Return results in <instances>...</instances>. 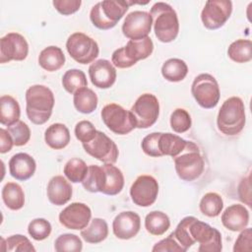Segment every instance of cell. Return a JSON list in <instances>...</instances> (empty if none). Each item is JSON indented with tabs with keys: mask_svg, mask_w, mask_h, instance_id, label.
Wrapping results in <instances>:
<instances>
[{
	"mask_svg": "<svg viewBox=\"0 0 252 252\" xmlns=\"http://www.w3.org/2000/svg\"><path fill=\"white\" fill-rule=\"evenodd\" d=\"M172 234L186 250L196 242L199 243V252H220L222 249L220 232L192 216L183 218Z\"/></svg>",
	"mask_w": 252,
	"mask_h": 252,
	"instance_id": "6da1fadb",
	"label": "cell"
},
{
	"mask_svg": "<svg viewBox=\"0 0 252 252\" xmlns=\"http://www.w3.org/2000/svg\"><path fill=\"white\" fill-rule=\"evenodd\" d=\"M52 91L43 85H33L26 91V112L31 122L42 125L47 122L54 106Z\"/></svg>",
	"mask_w": 252,
	"mask_h": 252,
	"instance_id": "7a4b0ae2",
	"label": "cell"
},
{
	"mask_svg": "<svg viewBox=\"0 0 252 252\" xmlns=\"http://www.w3.org/2000/svg\"><path fill=\"white\" fill-rule=\"evenodd\" d=\"M157 38L164 43L173 41L179 32V22L175 10L167 3L157 2L150 11Z\"/></svg>",
	"mask_w": 252,
	"mask_h": 252,
	"instance_id": "3957f363",
	"label": "cell"
},
{
	"mask_svg": "<svg viewBox=\"0 0 252 252\" xmlns=\"http://www.w3.org/2000/svg\"><path fill=\"white\" fill-rule=\"evenodd\" d=\"M245 121V106L243 100L238 96H231L225 99L217 117L219 130L226 136H235L243 130Z\"/></svg>",
	"mask_w": 252,
	"mask_h": 252,
	"instance_id": "277c9868",
	"label": "cell"
},
{
	"mask_svg": "<svg viewBox=\"0 0 252 252\" xmlns=\"http://www.w3.org/2000/svg\"><path fill=\"white\" fill-rule=\"evenodd\" d=\"M135 4L130 1L104 0L93 6L90 12V20L99 30H110L125 15L129 6Z\"/></svg>",
	"mask_w": 252,
	"mask_h": 252,
	"instance_id": "5b68a950",
	"label": "cell"
},
{
	"mask_svg": "<svg viewBox=\"0 0 252 252\" xmlns=\"http://www.w3.org/2000/svg\"><path fill=\"white\" fill-rule=\"evenodd\" d=\"M154 50V43L150 36L142 39H130L127 44L112 53L111 63L114 67L125 69L134 66L138 61L148 58Z\"/></svg>",
	"mask_w": 252,
	"mask_h": 252,
	"instance_id": "8992f818",
	"label": "cell"
},
{
	"mask_svg": "<svg viewBox=\"0 0 252 252\" xmlns=\"http://www.w3.org/2000/svg\"><path fill=\"white\" fill-rule=\"evenodd\" d=\"M173 160L175 171L183 181H194L204 171L205 163L199 147L191 141L187 142L185 149L173 158Z\"/></svg>",
	"mask_w": 252,
	"mask_h": 252,
	"instance_id": "52a82bcc",
	"label": "cell"
},
{
	"mask_svg": "<svg viewBox=\"0 0 252 252\" xmlns=\"http://www.w3.org/2000/svg\"><path fill=\"white\" fill-rule=\"evenodd\" d=\"M191 94L197 103L206 109L214 108L220 100V92L214 76L208 73L198 75L191 86Z\"/></svg>",
	"mask_w": 252,
	"mask_h": 252,
	"instance_id": "ba28073f",
	"label": "cell"
},
{
	"mask_svg": "<svg viewBox=\"0 0 252 252\" xmlns=\"http://www.w3.org/2000/svg\"><path fill=\"white\" fill-rule=\"evenodd\" d=\"M130 112L134 119L136 128H150L158 118V99L153 94H143L136 99L130 109Z\"/></svg>",
	"mask_w": 252,
	"mask_h": 252,
	"instance_id": "9c48e42d",
	"label": "cell"
},
{
	"mask_svg": "<svg viewBox=\"0 0 252 252\" xmlns=\"http://www.w3.org/2000/svg\"><path fill=\"white\" fill-rule=\"evenodd\" d=\"M66 49L69 55L80 64H89L98 56L97 42L83 32L72 33L66 41Z\"/></svg>",
	"mask_w": 252,
	"mask_h": 252,
	"instance_id": "30bf717a",
	"label": "cell"
},
{
	"mask_svg": "<svg viewBox=\"0 0 252 252\" xmlns=\"http://www.w3.org/2000/svg\"><path fill=\"white\" fill-rule=\"evenodd\" d=\"M100 115L104 125L114 134L126 135L136 128L130 110L119 104H106L102 107Z\"/></svg>",
	"mask_w": 252,
	"mask_h": 252,
	"instance_id": "8fae6325",
	"label": "cell"
},
{
	"mask_svg": "<svg viewBox=\"0 0 252 252\" xmlns=\"http://www.w3.org/2000/svg\"><path fill=\"white\" fill-rule=\"evenodd\" d=\"M85 152L103 163H115L119 155L116 144L103 132L96 130L93 140L82 144Z\"/></svg>",
	"mask_w": 252,
	"mask_h": 252,
	"instance_id": "7c38bea8",
	"label": "cell"
},
{
	"mask_svg": "<svg viewBox=\"0 0 252 252\" xmlns=\"http://www.w3.org/2000/svg\"><path fill=\"white\" fill-rule=\"evenodd\" d=\"M232 12V2L229 0H209L201 12V20L208 30L221 28Z\"/></svg>",
	"mask_w": 252,
	"mask_h": 252,
	"instance_id": "4fadbf2b",
	"label": "cell"
},
{
	"mask_svg": "<svg viewBox=\"0 0 252 252\" xmlns=\"http://www.w3.org/2000/svg\"><path fill=\"white\" fill-rule=\"evenodd\" d=\"M158 194V183L152 175H140L130 188V196L133 203L139 207L152 206Z\"/></svg>",
	"mask_w": 252,
	"mask_h": 252,
	"instance_id": "5bb4252c",
	"label": "cell"
},
{
	"mask_svg": "<svg viewBox=\"0 0 252 252\" xmlns=\"http://www.w3.org/2000/svg\"><path fill=\"white\" fill-rule=\"evenodd\" d=\"M29 54L27 39L18 32H9L0 39V63L23 61Z\"/></svg>",
	"mask_w": 252,
	"mask_h": 252,
	"instance_id": "9a60e30c",
	"label": "cell"
},
{
	"mask_svg": "<svg viewBox=\"0 0 252 252\" xmlns=\"http://www.w3.org/2000/svg\"><path fill=\"white\" fill-rule=\"evenodd\" d=\"M153 26L150 13L145 11H133L129 13L122 25L123 34L130 39H142L149 36Z\"/></svg>",
	"mask_w": 252,
	"mask_h": 252,
	"instance_id": "2e32d148",
	"label": "cell"
},
{
	"mask_svg": "<svg viewBox=\"0 0 252 252\" xmlns=\"http://www.w3.org/2000/svg\"><path fill=\"white\" fill-rule=\"evenodd\" d=\"M58 218L59 222L66 228L82 230L91 221L92 211L86 204L75 202L63 209Z\"/></svg>",
	"mask_w": 252,
	"mask_h": 252,
	"instance_id": "e0dca14e",
	"label": "cell"
},
{
	"mask_svg": "<svg viewBox=\"0 0 252 252\" xmlns=\"http://www.w3.org/2000/svg\"><path fill=\"white\" fill-rule=\"evenodd\" d=\"M141 228V219L138 214L126 211L118 214L112 222L114 235L123 240L131 239L138 234Z\"/></svg>",
	"mask_w": 252,
	"mask_h": 252,
	"instance_id": "ac0fdd59",
	"label": "cell"
},
{
	"mask_svg": "<svg viewBox=\"0 0 252 252\" xmlns=\"http://www.w3.org/2000/svg\"><path fill=\"white\" fill-rule=\"evenodd\" d=\"M116 69L106 59H98L89 67V76L92 84L98 89H108L116 81Z\"/></svg>",
	"mask_w": 252,
	"mask_h": 252,
	"instance_id": "d6986e66",
	"label": "cell"
},
{
	"mask_svg": "<svg viewBox=\"0 0 252 252\" xmlns=\"http://www.w3.org/2000/svg\"><path fill=\"white\" fill-rule=\"evenodd\" d=\"M34 158L26 153H18L9 160V171L12 177L20 181L30 179L35 172Z\"/></svg>",
	"mask_w": 252,
	"mask_h": 252,
	"instance_id": "ffe728a7",
	"label": "cell"
},
{
	"mask_svg": "<svg viewBox=\"0 0 252 252\" xmlns=\"http://www.w3.org/2000/svg\"><path fill=\"white\" fill-rule=\"evenodd\" d=\"M47 198L55 206H63L72 198L73 190L71 184L62 175L52 177L47 184Z\"/></svg>",
	"mask_w": 252,
	"mask_h": 252,
	"instance_id": "44dd1931",
	"label": "cell"
},
{
	"mask_svg": "<svg viewBox=\"0 0 252 252\" xmlns=\"http://www.w3.org/2000/svg\"><path fill=\"white\" fill-rule=\"evenodd\" d=\"M221 222L231 231H241L249 223V211L240 204L227 207L221 215Z\"/></svg>",
	"mask_w": 252,
	"mask_h": 252,
	"instance_id": "7402d4cb",
	"label": "cell"
},
{
	"mask_svg": "<svg viewBox=\"0 0 252 252\" xmlns=\"http://www.w3.org/2000/svg\"><path fill=\"white\" fill-rule=\"evenodd\" d=\"M186 140L172 133L158 132V150L159 157L169 156L172 158L178 156L187 145Z\"/></svg>",
	"mask_w": 252,
	"mask_h": 252,
	"instance_id": "603a6c76",
	"label": "cell"
},
{
	"mask_svg": "<svg viewBox=\"0 0 252 252\" xmlns=\"http://www.w3.org/2000/svg\"><path fill=\"white\" fill-rule=\"evenodd\" d=\"M70 139L69 129L62 123L51 124L44 132L45 143L53 150L64 149L68 146Z\"/></svg>",
	"mask_w": 252,
	"mask_h": 252,
	"instance_id": "cb8c5ba5",
	"label": "cell"
},
{
	"mask_svg": "<svg viewBox=\"0 0 252 252\" xmlns=\"http://www.w3.org/2000/svg\"><path fill=\"white\" fill-rule=\"evenodd\" d=\"M65 55L58 46L50 45L42 49L38 55L39 66L48 72H55L63 67L65 63Z\"/></svg>",
	"mask_w": 252,
	"mask_h": 252,
	"instance_id": "d4e9b609",
	"label": "cell"
},
{
	"mask_svg": "<svg viewBox=\"0 0 252 252\" xmlns=\"http://www.w3.org/2000/svg\"><path fill=\"white\" fill-rule=\"evenodd\" d=\"M102 168L105 173V182L101 193L109 196L117 195L124 187V176L122 171L113 165V163H104Z\"/></svg>",
	"mask_w": 252,
	"mask_h": 252,
	"instance_id": "484cf974",
	"label": "cell"
},
{
	"mask_svg": "<svg viewBox=\"0 0 252 252\" xmlns=\"http://www.w3.org/2000/svg\"><path fill=\"white\" fill-rule=\"evenodd\" d=\"M21 108L17 99L11 95L0 97V123L4 126H11L19 121Z\"/></svg>",
	"mask_w": 252,
	"mask_h": 252,
	"instance_id": "4316f807",
	"label": "cell"
},
{
	"mask_svg": "<svg viewBox=\"0 0 252 252\" xmlns=\"http://www.w3.org/2000/svg\"><path fill=\"white\" fill-rule=\"evenodd\" d=\"M108 235L107 222L100 218H94L91 223L81 230V236L88 243L96 244L102 242Z\"/></svg>",
	"mask_w": 252,
	"mask_h": 252,
	"instance_id": "83f0119b",
	"label": "cell"
},
{
	"mask_svg": "<svg viewBox=\"0 0 252 252\" xmlns=\"http://www.w3.org/2000/svg\"><path fill=\"white\" fill-rule=\"evenodd\" d=\"M2 200L6 207L12 211H18L25 205V193L16 182H7L2 188Z\"/></svg>",
	"mask_w": 252,
	"mask_h": 252,
	"instance_id": "f1b7e54d",
	"label": "cell"
},
{
	"mask_svg": "<svg viewBox=\"0 0 252 252\" xmlns=\"http://www.w3.org/2000/svg\"><path fill=\"white\" fill-rule=\"evenodd\" d=\"M97 95L96 94L87 87L78 90L73 96V102L75 108L84 114H90L94 112L97 107Z\"/></svg>",
	"mask_w": 252,
	"mask_h": 252,
	"instance_id": "f546056e",
	"label": "cell"
},
{
	"mask_svg": "<svg viewBox=\"0 0 252 252\" xmlns=\"http://www.w3.org/2000/svg\"><path fill=\"white\" fill-rule=\"evenodd\" d=\"M188 73V66L182 59H167L161 66L162 77L169 82H180L185 79Z\"/></svg>",
	"mask_w": 252,
	"mask_h": 252,
	"instance_id": "4dcf8cb0",
	"label": "cell"
},
{
	"mask_svg": "<svg viewBox=\"0 0 252 252\" xmlns=\"http://www.w3.org/2000/svg\"><path fill=\"white\" fill-rule=\"evenodd\" d=\"M170 226V220L165 213L153 211L146 216L145 227L152 235H162Z\"/></svg>",
	"mask_w": 252,
	"mask_h": 252,
	"instance_id": "1f68e13d",
	"label": "cell"
},
{
	"mask_svg": "<svg viewBox=\"0 0 252 252\" xmlns=\"http://www.w3.org/2000/svg\"><path fill=\"white\" fill-rule=\"evenodd\" d=\"M105 182V173L102 166L92 164L88 166L87 174L82 181L83 187L92 193L102 192Z\"/></svg>",
	"mask_w": 252,
	"mask_h": 252,
	"instance_id": "d6a6232c",
	"label": "cell"
},
{
	"mask_svg": "<svg viewBox=\"0 0 252 252\" xmlns=\"http://www.w3.org/2000/svg\"><path fill=\"white\" fill-rule=\"evenodd\" d=\"M228 57L236 63H246L252 59V42L250 39H237L227 49Z\"/></svg>",
	"mask_w": 252,
	"mask_h": 252,
	"instance_id": "836d02e7",
	"label": "cell"
},
{
	"mask_svg": "<svg viewBox=\"0 0 252 252\" xmlns=\"http://www.w3.org/2000/svg\"><path fill=\"white\" fill-rule=\"evenodd\" d=\"M199 208L201 213L207 217H218L223 208L222 198L216 192H208L202 197Z\"/></svg>",
	"mask_w": 252,
	"mask_h": 252,
	"instance_id": "e575fe53",
	"label": "cell"
},
{
	"mask_svg": "<svg viewBox=\"0 0 252 252\" xmlns=\"http://www.w3.org/2000/svg\"><path fill=\"white\" fill-rule=\"evenodd\" d=\"M62 86L66 92L74 94L78 90L88 86L86 74L79 69H70L62 77Z\"/></svg>",
	"mask_w": 252,
	"mask_h": 252,
	"instance_id": "d590c367",
	"label": "cell"
},
{
	"mask_svg": "<svg viewBox=\"0 0 252 252\" xmlns=\"http://www.w3.org/2000/svg\"><path fill=\"white\" fill-rule=\"evenodd\" d=\"M2 250L7 252H31L35 251V248L28 237L22 234H14L4 239L1 238Z\"/></svg>",
	"mask_w": 252,
	"mask_h": 252,
	"instance_id": "8d00e7d4",
	"label": "cell"
},
{
	"mask_svg": "<svg viewBox=\"0 0 252 252\" xmlns=\"http://www.w3.org/2000/svg\"><path fill=\"white\" fill-rule=\"evenodd\" d=\"M88 166L86 162L78 158H74L69 159L65 165L63 172L65 176L73 183L82 182L87 174Z\"/></svg>",
	"mask_w": 252,
	"mask_h": 252,
	"instance_id": "74e56055",
	"label": "cell"
},
{
	"mask_svg": "<svg viewBox=\"0 0 252 252\" xmlns=\"http://www.w3.org/2000/svg\"><path fill=\"white\" fill-rule=\"evenodd\" d=\"M54 249L56 252H80L83 249V243L78 235L63 233L56 238Z\"/></svg>",
	"mask_w": 252,
	"mask_h": 252,
	"instance_id": "f35d334b",
	"label": "cell"
},
{
	"mask_svg": "<svg viewBox=\"0 0 252 252\" xmlns=\"http://www.w3.org/2000/svg\"><path fill=\"white\" fill-rule=\"evenodd\" d=\"M170 127L175 133H184L191 128L192 120L189 112L184 108H176L170 115Z\"/></svg>",
	"mask_w": 252,
	"mask_h": 252,
	"instance_id": "ab89813d",
	"label": "cell"
},
{
	"mask_svg": "<svg viewBox=\"0 0 252 252\" xmlns=\"http://www.w3.org/2000/svg\"><path fill=\"white\" fill-rule=\"evenodd\" d=\"M51 224L42 218L32 220L28 226V232L34 240L40 241L46 239L51 233Z\"/></svg>",
	"mask_w": 252,
	"mask_h": 252,
	"instance_id": "60d3db41",
	"label": "cell"
},
{
	"mask_svg": "<svg viewBox=\"0 0 252 252\" xmlns=\"http://www.w3.org/2000/svg\"><path fill=\"white\" fill-rule=\"evenodd\" d=\"M7 130L10 133L16 147L25 146L31 139L30 127L24 121H17L13 125L8 126Z\"/></svg>",
	"mask_w": 252,
	"mask_h": 252,
	"instance_id": "b9f144b4",
	"label": "cell"
},
{
	"mask_svg": "<svg viewBox=\"0 0 252 252\" xmlns=\"http://www.w3.org/2000/svg\"><path fill=\"white\" fill-rule=\"evenodd\" d=\"M96 129L94 124L88 120L79 121L75 126V136L82 143H88L94 139Z\"/></svg>",
	"mask_w": 252,
	"mask_h": 252,
	"instance_id": "7bdbcfd3",
	"label": "cell"
},
{
	"mask_svg": "<svg viewBox=\"0 0 252 252\" xmlns=\"http://www.w3.org/2000/svg\"><path fill=\"white\" fill-rule=\"evenodd\" d=\"M152 251L154 252H185L187 251L183 248L180 243L174 238L172 232L164 239L157 242Z\"/></svg>",
	"mask_w": 252,
	"mask_h": 252,
	"instance_id": "ee69618b",
	"label": "cell"
},
{
	"mask_svg": "<svg viewBox=\"0 0 252 252\" xmlns=\"http://www.w3.org/2000/svg\"><path fill=\"white\" fill-rule=\"evenodd\" d=\"M54 8L62 15L69 16L71 14L76 13L81 5V0H54L52 2Z\"/></svg>",
	"mask_w": 252,
	"mask_h": 252,
	"instance_id": "f6af8a7d",
	"label": "cell"
},
{
	"mask_svg": "<svg viewBox=\"0 0 252 252\" xmlns=\"http://www.w3.org/2000/svg\"><path fill=\"white\" fill-rule=\"evenodd\" d=\"M158 132H154L147 135L142 140L141 147L143 152L147 156H150L153 158L159 157L158 150Z\"/></svg>",
	"mask_w": 252,
	"mask_h": 252,
	"instance_id": "bcb514c9",
	"label": "cell"
},
{
	"mask_svg": "<svg viewBox=\"0 0 252 252\" xmlns=\"http://www.w3.org/2000/svg\"><path fill=\"white\" fill-rule=\"evenodd\" d=\"M251 228L245 227L241 230V233L238 235L235 240V244L233 247L234 252H243L251 250Z\"/></svg>",
	"mask_w": 252,
	"mask_h": 252,
	"instance_id": "7dc6e473",
	"label": "cell"
},
{
	"mask_svg": "<svg viewBox=\"0 0 252 252\" xmlns=\"http://www.w3.org/2000/svg\"><path fill=\"white\" fill-rule=\"evenodd\" d=\"M250 176L248 175L247 177H244L239 185H238V196L239 199L245 203L248 206H251V202H250V198H251V194H250Z\"/></svg>",
	"mask_w": 252,
	"mask_h": 252,
	"instance_id": "c3c4849f",
	"label": "cell"
},
{
	"mask_svg": "<svg viewBox=\"0 0 252 252\" xmlns=\"http://www.w3.org/2000/svg\"><path fill=\"white\" fill-rule=\"evenodd\" d=\"M13 146H14V142L8 130L1 128L0 129V153L6 154L10 152Z\"/></svg>",
	"mask_w": 252,
	"mask_h": 252,
	"instance_id": "681fc988",
	"label": "cell"
}]
</instances>
